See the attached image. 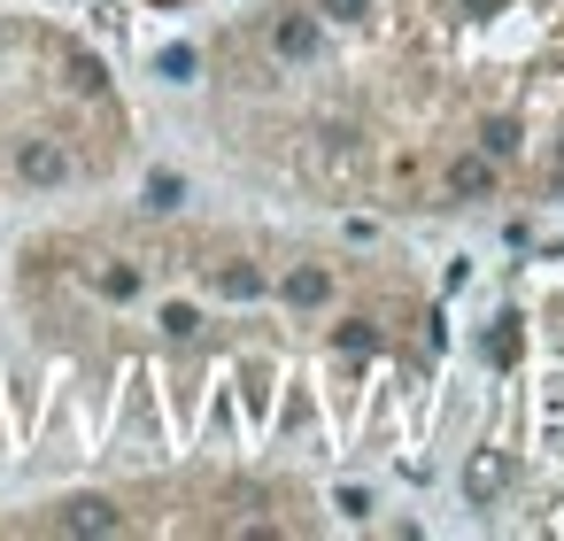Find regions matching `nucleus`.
Instances as JSON below:
<instances>
[{"label": "nucleus", "instance_id": "obj_3", "mask_svg": "<svg viewBox=\"0 0 564 541\" xmlns=\"http://www.w3.org/2000/svg\"><path fill=\"white\" fill-rule=\"evenodd\" d=\"M155 9H186V0H155Z\"/></svg>", "mask_w": 564, "mask_h": 541}, {"label": "nucleus", "instance_id": "obj_2", "mask_svg": "<svg viewBox=\"0 0 564 541\" xmlns=\"http://www.w3.org/2000/svg\"><path fill=\"white\" fill-rule=\"evenodd\" d=\"M132 155V109L109 63L40 17L0 9V209L63 202L117 178Z\"/></svg>", "mask_w": 564, "mask_h": 541}, {"label": "nucleus", "instance_id": "obj_1", "mask_svg": "<svg viewBox=\"0 0 564 541\" xmlns=\"http://www.w3.org/2000/svg\"><path fill=\"white\" fill-rule=\"evenodd\" d=\"M17 310L70 387L132 425L310 433L417 387L433 302L379 256L202 232L171 217L70 225L17 256Z\"/></svg>", "mask_w": 564, "mask_h": 541}]
</instances>
